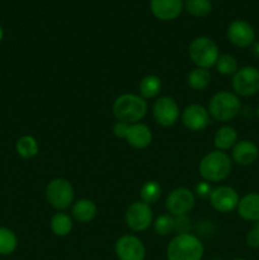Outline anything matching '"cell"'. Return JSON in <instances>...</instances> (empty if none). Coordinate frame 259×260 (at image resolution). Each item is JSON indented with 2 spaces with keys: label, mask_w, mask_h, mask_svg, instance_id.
I'll list each match as a JSON object with an SVG mask.
<instances>
[{
  "label": "cell",
  "mask_w": 259,
  "mask_h": 260,
  "mask_svg": "<svg viewBox=\"0 0 259 260\" xmlns=\"http://www.w3.org/2000/svg\"><path fill=\"white\" fill-rule=\"evenodd\" d=\"M112 112L117 121L128 124L139 123L147 113V102L139 94L124 93L113 102Z\"/></svg>",
  "instance_id": "6da1fadb"
},
{
  "label": "cell",
  "mask_w": 259,
  "mask_h": 260,
  "mask_svg": "<svg viewBox=\"0 0 259 260\" xmlns=\"http://www.w3.org/2000/svg\"><path fill=\"white\" fill-rule=\"evenodd\" d=\"M233 170V160L225 151L215 150L201 159L198 173L205 182L220 183L230 175Z\"/></svg>",
  "instance_id": "7a4b0ae2"
},
{
  "label": "cell",
  "mask_w": 259,
  "mask_h": 260,
  "mask_svg": "<svg viewBox=\"0 0 259 260\" xmlns=\"http://www.w3.org/2000/svg\"><path fill=\"white\" fill-rule=\"evenodd\" d=\"M203 243L193 234H177L167 246L168 260H202Z\"/></svg>",
  "instance_id": "3957f363"
},
{
  "label": "cell",
  "mask_w": 259,
  "mask_h": 260,
  "mask_svg": "<svg viewBox=\"0 0 259 260\" xmlns=\"http://www.w3.org/2000/svg\"><path fill=\"white\" fill-rule=\"evenodd\" d=\"M207 111L211 118L221 123H226L240 113L241 102L234 91L221 90L213 94L210 99Z\"/></svg>",
  "instance_id": "277c9868"
},
{
  "label": "cell",
  "mask_w": 259,
  "mask_h": 260,
  "mask_svg": "<svg viewBox=\"0 0 259 260\" xmlns=\"http://www.w3.org/2000/svg\"><path fill=\"white\" fill-rule=\"evenodd\" d=\"M188 56L196 65V68L210 70L212 66L216 65V61L220 56V51H218V46L216 45L215 41L206 36H201L190 42L189 47H188Z\"/></svg>",
  "instance_id": "5b68a950"
},
{
  "label": "cell",
  "mask_w": 259,
  "mask_h": 260,
  "mask_svg": "<svg viewBox=\"0 0 259 260\" xmlns=\"http://www.w3.org/2000/svg\"><path fill=\"white\" fill-rule=\"evenodd\" d=\"M46 200L48 205L58 212L68 210L73 206L75 190L73 184L65 178H55L46 187Z\"/></svg>",
  "instance_id": "8992f818"
},
{
  "label": "cell",
  "mask_w": 259,
  "mask_h": 260,
  "mask_svg": "<svg viewBox=\"0 0 259 260\" xmlns=\"http://www.w3.org/2000/svg\"><path fill=\"white\" fill-rule=\"evenodd\" d=\"M231 86L238 96L255 95L259 91V69L251 65L239 68L231 79Z\"/></svg>",
  "instance_id": "52a82bcc"
},
{
  "label": "cell",
  "mask_w": 259,
  "mask_h": 260,
  "mask_svg": "<svg viewBox=\"0 0 259 260\" xmlns=\"http://www.w3.org/2000/svg\"><path fill=\"white\" fill-rule=\"evenodd\" d=\"M124 221L130 230L135 233H144L154 222V213L151 206L142 201L132 202L124 213Z\"/></svg>",
  "instance_id": "ba28073f"
},
{
  "label": "cell",
  "mask_w": 259,
  "mask_h": 260,
  "mask_svg": "<svg viewBox=\"0 0 259 260\" xmlns=\"http://www.w3.org/2000/svg\"><path fill=\"white\" fill-rule=\"evenodd\" d=\"M196 196L190 189L179 187L173 189L165 200V208L173 217L185 216L195 208Z\"/></svg>",
  "instance_id": "9c48e42d"
},
{
  "label": "cell",
  "mask_w": 259,
  "mask_h": 260,
  "mask_svg": "<svg viewBox=\"0 0 259 260\" xmlns=\"http://www.w3.org/2000/svg\"><path fill=\"white\" fill-rule=\"evenodd\" d=\"M152 116L160 126L172 127L180 118L179 106L172 96H159L152 104Z\"/></svg>",
  "instance_id": "30bf717a"
},
{
  "label": "cell",
  "mask_w": 259,
  "mask_h": 260,
  "mask_svg": "<svg viewBox=\"0 0 259 260\" xmlns=\"http://www.w3.org/2000/svg\"><path fill=\"white\" fill-rule=\"evenodd\" d=\"M208 200L210 206L215 211L220 213H230L238 208L240 197L230 185H220L213 188Z\"/></svg>",
  "instance_id": "8fae6325"
},
{
  "label": "cell",
  "mask_w": 259,
  "mask_h": 260,
  "mask_svg": "<svg viewBox=\"0 0 259 260\" xmlns=\"http://www.w3.org/2000/svg\"><path fill=\"white\" fill-rule=\"evenodd\" d=\"M114 253L118 260H145L146 249L137 236L127 234L117 239Z\"/></svg>",
  "instance_id": "7c38bea8"
},
{
  "label": "cell",
  "mask_w": 259,
  "mask_h": 260,
  "mask_svg": "<svg viewBox=\"0 0 259 260\" xmlns=\"http://www.w3.org/2000/svg\"><path fill=\"white\" fill-rule=\"evenodd\" d=\"M226 36L231 45L239 48L250 47L255 42V32L250 23L243 19H236L229 24Z\"/></svg>",
  "instance_id": "4fadbf2b"
},
{
  "label": "cell",
  "mask_w": 259,
  "mask_h": 260,
  "mask_svg": "<svg viewBox=\"0 0 259 260\" xmlns=\"http://www.w3.org/2000/svg\"><path fill=\"white\" fill-rule=\"evenodd\" d=\"M180 118L185 128L192 132L203 131L211 122V116L207 108L201 104H189L185 107L182 111Z\"/></svg>",
  "instance_id": "5bb4252c"
},
{
  "label": "cell",
  "mask_w": 259,
  "mask_h": 260,
  "mask_svg": "<svg viewBox=\"0 0 259 260\" xmlns=\"http://www.w3.org/2000/svg\"><path fill=\"white\" fill-rule=\"evenodd\" d=\"M183 0H150V10L160 20L177 19L182 13Z\"/></svg>",
  "instance_id": "9a60e30c"
},
{
  "label": "cell",
  "mask_w": 259,
  "mask_h": 260,
  "mask_svg": "<svg viewBox=\"0 0 259 260\" xmlns=\"http://www.w3.org/2000/svg\"><path fill=\"white\" fill-rule=\"evenodd\" d=\"M231 151V160L241 167L254 164L259 156V149L250 140H241L235 144Z\"/></svg>",
  "instance_id": "2e32d148"
},
{
  "label": "cell",
  "mask_w": 259,
  "mask_h": 260,
  "mask_svg": "<svg viewBox=\"0 0 259 260\" xmlns=\"http://www.w3.org/2000/svg\"><path fill=\"white\" fill-rule=\"evenodd\" d=\"M124 140L134 149H146L152 142V132L147 124L139 122V123L130 124Z\"/></svg>",
  "instance_id": "e0dca14e"
},
{
  "label": "cell",
  "mask_w": 259,
  "mask_h": 260,
  "mask_svg": "<svg viewBox=\"0 0 259 260\" xmlns=\"http://www.w3.org/2000/svg\"><path fill=\"white\" fill-rule=\"evenodd\" d=\"M238 215L248 222L259 221V193H248L239 201Z\"/></svg>",
  "instance_id": "ac0fdd59"
},
{
  "label": "cell",
  "mask_w": 259,
  "mask_h": 260,
  "mask_svg": "<svg viewBox=\"0 0 259 260\" xmlns=\"http://www.w3.org/2000/svg\"><path fill=\"white\" fill-rule=\"evenodd\" d=\"M96 213H98V207L89 198H81V200L75 201L71 207V215L80 223L91 222L95 218Z\"/></svg>",
  "instance_id": "d6986e66"
},
{
  "label": "cell",
  "mask_w": 259,
  "mask_h": 260,
  "mask_svg": "<svg viewBox=\"0 0 259 260\" xmlns=\"http://www.w3.org/2000/svg\"><path fill=\"white\" fill-rule=\"evenodd\" d=\"M236 142H238V132L234 127L228 126V124L221 126L216 131L215 137H213V144H215L216 150H220V151L233 149Z\"/></svg>",
  "instance_id": "ffe728a7"
},
{
  "label": "cell",
  "mask_w": 259,
  "mask_h": 260,
  "mask_svg": "<svg viewBox=\"0 0 259 260\" xmlns=\"http://www.w3.org/2000/svg\"><path fill=\"white\" fill-rule=\"evenodd\" d=\"M161 88L163 84L159 76L150 74V75L144 76V78L140 80L139 95H141L145 101L156 98L160 94V91H161Z\"/></svg>",
  "instance_id": "44dd1931"
},
{
  "label": "cell",
  "mask_w": 259,
  "mask_h": 260,
  "mask_svg": "<svg viewBox=\"0 0 259 260\" xmlns=\"http://www.w3.org/2000/svg\"><path fill=\"white\" fill-rule=\"evenodd\" d=\"M15 151L22 159L29 160L37 156L40 152V146H38L37 140L32 135H24V136H20L15 142Z\"/></svg>",
  "instance_id": "7402d4cb"
},
{
  "label": "cell",
  "mask_w": 259,
  "mask_h": 260,
  "mask_svg": "<svg viewBox=\"0 0 259 260\" xmlns=\"http://www.w3.org/2000/svg\"><path fill=\"white\" fill-rule=\"evenodd\" d=\"M211 79H212V75L208 69L195 68L188 73L187 84L193 90H205L211 84Z\"/></svg>",
  "instance_id": "603a6c76"
},
{
  "label": "cell",
  "mask_w": 259,
  "mask_h": 260,
  "mask_svg": "<svg viewBox=\"0 0 259 260\" xmlns=\"http://www.w3.org/2000/svg\"><path fill=\"white\" fill-rule=\"evenodd\" d=\"M50 229L53 235L58 236V238L68 236L73 230V218L65 212H56L51 217Z\"/></svg>",
  "instance_id": "cb8c5ba5"
},
{
  "label": "cell",
  "mask_w": 259,
  "mask_h": 260,
  "mask_svg": "<svg viewBox=\"0 0 259 260\" xmlns=\"http://www.w3.org/2000/svg\"><path fill=\"white\" fill-rule=\"evenodd\" d=\"M18 248V236L12 229L0 226V255H10Z\"/></svg>",
  "instance_id": "d4e9b609"
},
{
  "label": "cell",
  "mask_w": 259,
  "mask_h": 260,
  "mask_svg": "<svg viewBox=\"0 0 259 260\" xmlns=\"http://www.w3.org/2000/svg\"><path fill=\"white\" fill-rule=\"evenodd\" d=\"M160 197H161V185L156 180H149L142 184L141 189H140V198L142 202L151 206L156 203Z\"/></svg>",
  "instance_id": "484cf974"
},
{
  "label": "cell",
  "mask_w": 259,
  "mask_h": 260,
  "mask_svg": "<svg viewBox=\"0 0 259 260\" xmlns=\"http://www.w3.org/2000/svg\"><path fill=\"white\" fill-rule=\"evenodd\" d=\"M184 7L190 15L197 18L207 17L212 12L211 0H185Z\"/></svg>",
  "instance_id": "4316f807"
},
{
  "label": "cell",
  "mask_w": 259,
  "mask_h": 260,
  "mask_svg": "<svg viewBox=\"0 0 259 260\" xmlns=\"http://www.w3.org/2000/svg\"><path fill=\"white\" fill-rule=\"evenodd\" d=\"M216 70L218 74L225 76L234 75V74L238 71V61L230 53H222V55L218 56L217 61H216Z\"/></svg>",
  "instance_id": "83f0119b"
},
{
  "label": "cell",
  "mask_w": 259,
  "mask_h": 260,
  "mask_svg": "<svg viewBox=\"0 0 259 260\" xmlns=\"http://www.w3.org/2000/svg\"><path fill=\"white\" fill-rule=\"evenodd\" d=\"M155 229V233L157 235L167 236L174 231V217L169 213H165V215H160L159 217H156L152 222Z\"/></svg>",
  "instance_id": "f1b7e54d"
},
{
  "label": "cell",
  "mask_w": 259,
  "mask_h": 260,
  "mask_svg": "<svg viewBox=\"0 0 259 260\" xmlns=\"http://www.w3.org/2000/svg\"><path fill=\"white\" fill-rule=\"evenodd\" d=\"M190 228H192V223L188 215L174 217V231L177 234H188Z\"/></svg>",
  "instance_id": "f546056e"
},
{
  "label": "cell",
  "mask_w": 259,
  "mask_h": 260,
  "mask_svg": "<svg viewBox=\"0 0 259 260\" xmlns=\"http://www.w3.org/2000/svg\"><path fill=\"white\" fill-rule=\"evenodd\" d=\"M246 245L249 248H253V249H258L259 248V231L256 230L255 228L251 229L248 234H246Z\"/></svg>",
  "instance_id": "4dcf8cb0"
},
{
  "label": "cell",
  "mask_w": 259,
  "mask_h": 260,
  "mask_svg": "<svg viewBox=\"0 0 259 260\" xmlns=\"http://www.w3.org/2000/svg\"><path fill=\"white\" fill-rule=\"evenodd\" d=\"M128 123H124V122H119L117 121L116 123L113 124V135L118 139H123L126 137L127 129H128Z\"/></svg>",
  "instance_id": "1f68e13d"
},
{
  "label": "cell",
  "mask_w": 259,
  "mask_h": 260,
  "mask_svg": "<svg viewBox=\"0 0 259 260\" xmlns=\"http://www.w3.org/2000/svg\"><path fill=\"white\" fill-rule=\"evenodd\" d=\"M196 192H197L198 196L201 197H210L211 192H212V187H211V183L208 182H200L196 187Z\"/></svg>",
  "instance_id": "d6a6232c"
},
{
  "label": "cell",
  "mask_w": 259,
  "mask_h": 260,
  "mask_svg": "<svg viewBox=\"0 0 259 260\" xmlns=\"http://www.w3.org/2000/svg\"><path fill=\"white\" fill-rule=\"evenodd\" d=\"M250 47H251V53H253L254 57L259 58V42H254Z\"/></svg>",
  "instance_id": "836d02e7"
},
{
  "label": "cell",
  "mask_w": 259,
  "mask_h": 260,
  "mask_svg": "<svg viewBox=\"0 0 259 260\" xmlns=\"http://www.w3.org/2000/svg\"><path fill=\"white\" fill-rule=\"evenodd\" d=\"M3 38H4V29H3V27L0 25V42L3 41Z\"/></svg>",
  "instance_id": "e575fe53"
},
{
  "label": "cell",
  "mask_w": 259,
  "mask_h": 260,
  "mask_svg": "<svg viewBox=\"0 0 259 260\" xmlns=\"http://www.w3.org/2000/svg\"><path fill=\"white\" fill-rule=\"evenodd\" d=\"M254 228H255L256 230L259 231V221H256V222H255V225H254Z\"/></svg>",
  "instance_id": "d590c367"
},
{
  "label": "cell",
  "mask_w": 259,
  "mask_h": 260,
  "mask_svg": "<svg viewBox=\"0 0 259 260\" xmlns=\"http://www.w3.org/2000/svg\"><path fill=\"white\" fill-rule=\"evenodd\" d=\"M255 113H256V117H258V118H259V104H258V107H256V111H255Z\"/></svg>",
  "instance_id": "8d00e7d4"
},
{
  "label": "cell",
  "mask_w": 259,
  "mask_h": 260,
  "mask_svg": "<svg viewBox=\"0 0 259 260\" xmlns=\"http://www.w3.org/2000/svg\"><path fill=\"white\" fill-rule=\"evenodd\" d=\"M233 260H246V259H243V258H236V259H233Z\"/></svg>",
  "instance_id": "74e56055"
}]
</instances>
